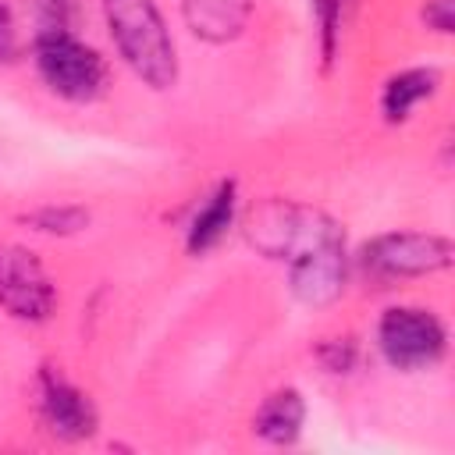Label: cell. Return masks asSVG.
<instances>
[{
    "label": "cell",
    "instance_id": "6da1fadb",
    "mask_svg": "<svg viewBox=\"0 0 455 455\" xmlns=\"http://www.w3.org/2000/svg\"><path fill=\"white\" fill-rule=\"evenodd\" d=\"M103 25L117 57L149 89H171L178 82V46L156 0H100Z\"/></svg>",
    "mask_w": 455,
    "mask_h": 455
},
{
    "label": "cell",
    "instance_id": "7a4b0ae2",
    "mask_svg": "<svg viewBox=\"0 0 455 455\" xmlns=\"http://www.w3.org/2000/svg\"><path fill=\"white\" fill-rule=\"evenodd\" d=\"M39 82L64 103H96L107 92V57L71 28H39L32 39Z\"/></svg>",
    "mask_w": 455,
    "mask_h": 455
},
{
    "label": "cell",
    "instance_id": "3957f363",
    "mask_svg": "<svg viewBox=\"0 0 455 455\" xmlns=\"http://www.w3.org/2000/svg\"><path fill=\"white\" fill-rule=\"evenodd\" d=\"M245 238L259 256L281 259V263H291L295 256H302L316 245L345 242L341 224L334 217H327L316 206L291 203V199L256 203L245 217Z\"/></svg>",
    "mask_w": 455,
    "mask_h": 455
},
{
    "label": "cell",
    "instance_id": "277c9868",
    "mask_svg": "<svg viewBox=\"0 0 455 455\" xmlns=\"http://www.w3.org/2000/svg\"><path fill=\"white\" fill-rule=\"evenodd\" d=\"M377 352L387 366L402 373L434 370L448 355V327L444 320L427 306H387L373 331Z\"/></svg>",
    "mask_w": 455,
    "mask_h": 455
},
{
    "label": "cell",
    "instance_id": "5b68a950",
    "mask_svg": "<svg viewBox=\"0 0 455 455\" xmlns=\"http://www.w3.org/2000/svg\"><path fill=\"white\" fill-rule=\"evenodd\" d=\"M455 249L444 235L430 231H387L363 245L359 263L380 281H405V277H430L448 270Z\"/></svg>",
    "mask_w": 455,
    "mask_h": 455
},
{
    "label": "cell",
    "instance_id": "8992f818",
    "mask_svg": "<svg viewBox=\"0 0 455 455\" xmlns=\"http://www.w3.org/2000/svg\"><path fill=\"white\" fill-rule=\"evenodd\" d=\"M0 309L21 323H43L57 309V284L39 256L18 242H0Z\"/></svg>",
    "mask_w": 455,
    "mask_h": 455
},
{
    "label": "cell",
    "instance_id": "52a82bcc",
    "mask_svg": "<svg viewBox=\"0 0 455 455\" xmlns=\"http://www.w3.org/2000/svg\"><path fill=\"white\" fill-rule=\"evenodd\" d=\"M36 398H39V419L43 427L60 441H85L100 427V412L92 398L68 380L60 370L43 366L36 377Z\"/></svg>",
    "mask_w": 455,
    "mask_h": 455
},
{
    "label": "cell",
    "instance_id": "ba28073f",
    "mask_svg": "<svg viewBox=\"0 0 455 455\" xmlns=\"http://www.w3.org/2000/svg\"><path fill=\"white\" fill-rule=\"evenodd\" d=\"M348 281L345 242L316 245L288 263V288L302 306H331Z\"/></svg>",
    "mask_w": 455,
    "mask_h": 455
},
{
    "label": "cell",
    "instance_id": "9c48e42d",
    "mask_svg": "<svg viewBox=\"0 0 455 455\" xmlns=\"http://www.w3.org/2000/svg\"><path fill=\"white\" fill-rule=\"evenodd\" d=\"M235 217H238V185L231 178H224L196 206V213L185 228V249L192 256H203V252L217 249L228 238V231L235 228Z\"/></svg>",
    "mask_w": 455,
    "mask_h": 455
},
{
    "label": "cell",
    "instance_id": "30bf717a",
    "mask_svg": "<svg viewBox=\"0 0 455 455\" xmlns=\"http://www.w3.org/2000/svg\"><path fill=\"white\" fill-rule=\"evenodd\" d=\"M252 7L256 0H181V18L196 39L224 46L249 28Z\"/></svg>",
    "mask_w": 455,
    "mask_h": 455
},
{
    "label": "cell",
    "instance_id": "8fae6325",
    "mask_svg": "<svg viewBox=\"0 0 455 455\" xmlns=\"http://www.w3.org/2000/svg\"><path fill=\"white\" fill-rule=\"evenodd\" d=\"M441 89V71L437 68H402L395 71L384 89H380V114L387 124H405L412 110L430 100Z\"/></svg>",
    "mask_w": 455,
    "mask_h": 455
},
{
    "label": "cell",
    "instance_id": "7c38bea8",
    "mask_svg": "<svg viewBox=\"0 0 455 455\" xmlns=\"http://www.w3.org/2000/svg\"><path fill=\"white\" fill-rule=\"evenodd\" d=\"M302 423H306V402L295 387L270 391L252 416V430L267 444H295L302 434Z\"/></svg>",
    "mask_w": 455,
    "mask_h": 455
},
{
    "label": "cell",
    "instance_id": "4fadbf2b",
    "mask_svg": "<svg viewBox=\"0 0 455 455\" xmlns=\"http://www.w3.org/2000/svg\"><path fill=\"white\" fill-rule=\"evenodd\" d=\"M352 7H355V0H313V18H316L323 64L334 60V53L341 46V36H345V25L352 18Z\"/></svg>",
    "mask_w": 455,
    "mask_h": 455
},
{
    "label": "cell",
    "instance_id": "5bb4252c",
    "mask_svg": "<svg viewBox=\"0 0 455 455\" xmlns=\"http://www.w3.org/2000/svg\"><path fill=\"white\" fill-rule=\"evenodd\" d=\"M25 224H32V231L43 235H78L89 224V210L85 206H39L32 213H25Z\"/></svg>",
    "mask_w": 455,
    "mask_h": 455
},
{
    "label": "cell",
    "instance_id": "9a60e30c",
    "mask_svg": "<svg viewBox=\"0 0 455 455\" xmlns=\"http://www.w3.org/2000/svg\"><path fill=\"white\" fill-rule=\"evenodd\" d=\"M18 57V21L7 0H0V64H11Z\"/></svg>",
    "mask_w": 455,
    "mask_h": 455
},
{
    "label": "cell",
    "instance_id": "2e32d148",
    "mask_svg": "<svg viewBox=\"0 0 455 455\" xmlns=\"http://www.w3.org/2000/svg\"><path fill=\"white\" fill-rule=\"evenodd\" d=\"M355 352H359V348H355V341H352V338H334L320 359H323V366H327L331 373H345V370H352Z\"/></svg>",
    "mask_w": 455,
    "mask_h": 455
},
{
    "label": "cell",
    "instance_id": "e0dca14e",
    "mask_svg": "<svg viewBox=\"0 0 455 455\" xmlns=\"http://www.w3.org/2000/svg\"><path fill=\"white\" fill-rule=\"evenodd\" d=\"M78 4L75 0H39V14H43V28H71Z\"/></svg>",
    "mask_w": 455,
    "mask_h": 455
},
{
    "label": "cell",
    "instance_id": "ac0fdd59",
    "mask_svg": "<svg viewBox=\"0 0 455 455\" xmlns=\"http://www.w3.org/2000/svg\"><path fill=\"white\" fill-rule=\"evenodd\" d=\"M423 21H427V28L448 36L451 25H455V7H451V0H427V7H423Z\"/></svg>",
    "mask_w": 455,
    "mask_h": 455
}]
</instances>
